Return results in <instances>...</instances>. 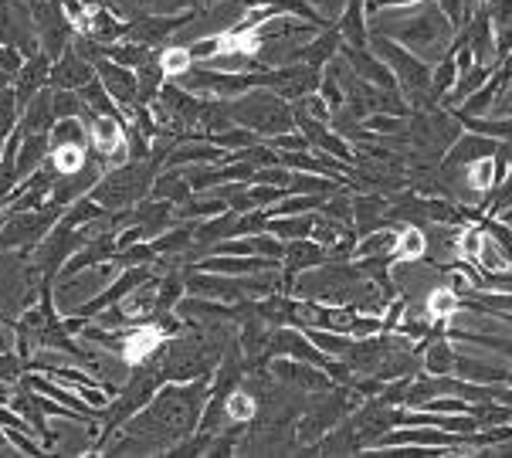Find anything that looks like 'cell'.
I'll list each match as a JSON object with an SVG mask.
<instances>
[{
  "instance_id": "obj_5",
  "label": "cell",
  "mask_w": 512,
  "mask_h": 458,
  "mask_svg": "<svg viewBox=\"0 0 512 458\" xmlns=\"http://www.w3.org/2000/svg\"><path fill=\"white\" fill-rule=\"evenodd\" d=\"M62 214H65V207H55L48 201L41 207H34V211L0 214V252H14V248L31 252V248L55 228Z\"/></svg>"
},
{
  "instance_id": "obj_25",
  "label": "cell",
  "mask_w": 512,
  "mask_h": 458,
  "mask_svg": "<svg viewBox=\"0 0 512 458\" xmlns=\"http://www.w3.org/2000/svg\"><path fill=\"white\" fill-rule=\"evenodd\" d=\"M55 126V109H51V85L41 89L28 106L21 109V119H17V129L21 133H51Z\"/></svg>"
},
{
  "instance_id": "obj_45",
  "label": "cell",
  "mask_w": 512,
  "mask_h": 458,
  "mask_svg": "<svg viewBox=\"0 0 512 458\" xmlns=\"http://www.w3.org/2000/svg\"><path fill=\"white\" fill-rule=\"evenodd\" d=\"M248 238H251V252H255V255L282 262V255H285V241L282 238H275L272 231H258V235H248Z\"/></svg>"
},
{
  "instance_id": "obj_21",
  "label": "cell",
  "mask_w": 512,
  "mask_h": 458,
  "mask_svg": "<svg viewBox=\"0 0 512 458\" xmlns=\"http://www.w3.org/2000/svg\"><path fill=\"white\" fill-rule=\"evenodd\" d=\"M126 28L129 24L119 17L112 7H92L89 11V24H85V38H92V41H99V45H116V41H123L126 38Z\"/></svg>"
},
{
  "instance_id": "obj_30",
  "label": "cell",
  "mask_w": 512,
  "mask_h": 458,
  "mask_svg": "<svg viewBox=\"0 0 512 458\" xmlns=\"http://www.w3.org/2000/svg\"><path fill=\"white\" fill-rule=\"evenodd\" d=\"M312 224H316V214L302 211V214H282V218H268V228L275 238L282 241H295V238H309L312 235Z\"/></svg>"
},
{
  "instance_id": "obj_51",
  "label": "cell",
  "mask_w": 512,
  "mask_h": 458,
  "mask_svg": "<svg viewBox=\"0 0 512 458\" xmlns=\"http://www.w3.org/2000/svg\"><path fill=\"white\" fill-rule=\"evenodd\" d=\"M499 221H502V224H509V228H512V207H509V211H502V214H499Z\"/></svg>"
},
{
  "instance_id": "obj_7",
  "label": "cell",
  "mask_w": 512,
  "mask_h": 458,
  "mask_svg": "<svg viewBox=\"0 0 512 458\" xmlns=\"http://www.w3.org/2000/svg\"><path fill=\"white\" fill-rule=\"evenodd\" d=\"M150 279H153V265H129V269H119L116 282H112L106 292H99V296H92L89 302H82V306H75L68 316H62L65 330L68 333H78L85 323H92L95 316L106 313V309L116 306V302H123L129 292L140 289V285L150 282Z\"/></svg>"
},
{
  "instance_id": "obj_13",
  "label": "cell",
  "mask_w": 512,
  "mask_h": 458,
  "mask_svg": "<svg viewBox=\"0 0 512 458\" xmlns=\"http://www.w3.org/2000/svg\"><path fill=\"white\" fill-rule=\"evenodd\" d=\"M340 48H343V34H340V24H336V17H333L326 28H319V34L309 41V45L292 48L285 62H302L309 68H326L329 62H336V58H340Z\"/></svg>"
},
{
  "instance_id": "obj_15",
  "label": "cell",
  "mask_w": 512,
  "mask_h": 458,
  "mask_svg": "<svg viewBox=\"0 0 512 458\" xmlns=\"http://www.w3.org/2000/svg\"><path fill=\"white\" fill-rule=\"evenodd\" d=\"M329 262V252L326 245L312 238H295V241H285V255H282V292L289 289V282L295 279L299 272H309L316 265Z\"/></svg>"
},
{
  "instance_id": "obj_11",
  "label": "cell",
  "mask_w": 512,
  "mask_h": 458,
  "mask_svg": "<svg viewBox=\"0 0 512 458\" xmlns=\"http://www.w3.org/2000/svg\"><path fill=\"white\" fill-rule=\"evenodd\" d=\"M89 123V146L106 167H119L129 160V143H126V119H112V116H85Z\"/></svg>"
},
{
  "instance_id": "obj_10",
  "label": "cell",
  "mask_w": 512,
  "mask_h": 458,
  "mask_svg": "<svg viewBox=\"0 0 512 458\" xmlns=\"http://www.w3.org/2000/svg\"><path fill=\"white\" fill-rule=\"evenodd\" d=\"M207 11H180V14H146L140 21H129L126 28V41H136V45L146 48H163L170 45V38L177 31H184L187 24L201 21Z\"/></svg>"
},
{
  "instance_id": "obj_29",
  "label": "cell",
  "mask_w": 512,
  "mask_h": 458,
  "mask_svg": "<svg viewBox=\"0 0 512 458\" xmlns=\"http://www.w3.org/2000/svg\"><path fill=\"white\" fill-rule=\"evenodd\" d=\"M258 418V397L245 384L224 397V425H251Z\"/></svg>"
},
{
  "instance_id": "obj_20",
  "label": "cell",
  "mask_w": 512,
  "mask_h": 458,
  "mask_svg": "<svg viewBox=\"0 0 512 458\" xmlns=\"http://www.w3.org/2000/svg\"><path fill=\"white\" fill-rule=\"evenodd\" d=\"M353 201V231H357V238H367L370 231L377 228H387V197L384 194H357L350 197Z\"/></svg>"
},
{
  "instance_id": "obj_12",
  "label": "cell",
  "mask_w": 512,
  "mask_h": 458,
  "mask_svg": "<svg viewBox=\"0 0 512 458\" xmlns=\"http://www.w3.org/2000/svg\"><path fill=\"white\" fill-rule=\"evenodd\" d=\"M268 370H272L275 380H282L285 387H292V391H299V394H319V391H329V387H336L323 367L302 364V360H292V357L268 360Z\"/></svg>"
},
{
  "instance_id": "obj_26",
  "label": "cell",
  "mask_w": 512,
  "mask_h": 458,
  "mask_svg": "<svg viewBox=\"0 0 512 458\" xmlns=\"http://www.w3.org/2000/svg\"><path fill=\"white\" fill-rule=\"evenodd\" d=\"M190 180H187V170L184 167H163L160 174L153 180V190L150 197H160V201H170L173 207H180L184 201H190Z\"/></svg>"
},
{
  "instance_id": "obj_50",
  "label": "cell",
  "mask_w": 512,
  "mask_h": 458,
  "mask_svg": "<svg viewBox=\"0 0 512 458\" xmlns=\"http://www.w3.org/2000/svg\"><path fill=\"white\" fill-rule=\"evenodd\" d=\"M7 85H11V75H7L4 68H0V89H7Z\"/></svg>"
},
{
  "instance_id": "obj_42",
  "label": "cell",
  "mask_w": 512,
  "mask_h": 458,
  "mask_svg": "<svg viewBox=\"0 0 512 458\" xmlns=\"http://www.w3.org/2000/svg\"><path fill=\"white\" fill-rule=\"evenodd\" d=\"M435 4L441 7V14L448 17V24L455 31H462L475 17V11H479V0H435Z\"/></svg>"
},
{
  "instance_id": "obj_19",
  "label": "cell",
  "mask_w": 512,
  "mask_h": 458,
  "mask_svg": "<svg viewBox=\"0 0 512 458\" xmlns=\"http://www.w3.org/2000/svg\"><path fill=\"white\" fill-rule=\"evenodd\" d=\"M499 140L492 136H482V133H458V140L448 146L445 157H441V170H455V167H465L468 160H479V157H496L499 153Z\"/></svg>"
},
{
  "instance_id": "obj_31",
  "label": "cell",
  "mask_w": 512,
  "mask_h": 458,
  "mask_svg": "<svg viewBox=\"0 0 512 458\" xmlns=\"http://www.w3.org/2000/svg\"><path fill=\"white\" fill-rule=\"evenodd\" d=\"M492 68H496V65H479V62H475L472 68H468V72L458 75V79H455V89H451V92L445 95V102H441V106H445V109H448V106H458V102L468 99V95H472L475 89H482V85L489 82Z\"/></svg>"
},
{
  "instance_id": "obj_27",
  "label": "cell",
  "mask_w": 512,
  "mask_h": 458,
  "mask_svg": "<svg viewBox=\"0 0 512 458\" xmlns=\"http://www.w3.org/2000/svg\"><path fill=\"white\" fill-rule=\"evenodd\" d=\"M194 224H173V228H167L163 235L153 238V248L160 258H173V262H180V258L190 255V248H194Z\"/></svg>"
},
{
  "instance_id": "obj_8",
  "label": "cell",
  "mask_w": 512,
  "mask_h": 458,
  "mask_svg": "<svg viewBox=\"0 0 512 458\" xmlns=\"http://www.w3.org/2000/svg\"><path fill=\"white\" fill-rule=\"evenodd\" d=\"M28 4H31V24L34 34H38V45L55 62L65 48H72L75 38L72 21H68L62 0H28Z\"/></svg>"
},
{
  "instance_id": "obj_2",
  "label": "cell",
  "mask_w": 512,
  "mask_h": 458,
  "mask_svg": "<svg viewBox=\"0 0 512 458\" xmlns=\"http://www.w3.org/2000/svg\"><path fill=\"white\" fill-rule=\"evenodd\" d=\"M170 146H177L173 140L160 143L153 140V157L150 160H126L119 167H109L106 174L99 177V184L89 190L92 201H99L106 211H126V207L140 204L143 197H150L153 180L163 170V157L170 153Z\"/></svg>"
},
{
  "instance_id": "obj_35",
  "label": "cell",
  "mask_w": 512,
  "mask_h": 458,
  "mask_svg": "<svg viewBox=\"0 0 512 458\" xmlns=\"http://www.w3.org/2000/svg\"><path fill=\"white\" fill-rule=\"evenodd\" d=\"M156 48H146V45H136V41H116V45H106V58H112V62H119V65H126V68H140L146 58L153 55Z\"/></svg>"
},
{
  "instance_id": "obj_39",
  "label": "cell",
  "mask_w": 512,
  "mask_h": 458,
  "mask_svg": "<svg viewBox=\"0 0 512 458\" xmlns=\"http://www.w3.org/2000/svg\"><path fill=\"white\" fill-rule=\"evenodd\" d=\"M51 109H55V119H68V116H89V106L82 102L78 92H68V89H51Z\"/></svg>"
},
{
  "instance_id": "obj_18",
  "label": "cell",
  "mask_w": 512,
  "mask_h": 458,
  "mask_svg": "<svg viewBox=\"0 0 512 458\" xmlns=\"http://www.w3.org/2000/svg\"><path fill=\"white\" fill-rule=\"evenodd\" d=\"M95 79V65L85 62L82 55H78L75 48H65L62 55L51 62V79L48 85L51 89H68V92H78L85 82Z\"/></svg>"
},
{
  "instance_id": "obj_47",
  "label": "cell",
  "mask_w": 512,
  "mask_h": 458,
  "mask_svg": "<svg viewBox=\"0 0 512 458\" xmlns=\"http://www.w3.org/2000/svg\"><path fill=\"white\" fill-rule=\"evenodd\" d=\"M21 65H24L21 48H17V45H0V68L11 75V82H14V75L21 72Z\"/></svg>"
},
{
  "instance_id": "obj_16",
  "label": "cell",
  "mask_w": 512,
  "mask_h": 458,
  "mask_svg": "<svg viewBox=\"0 0 512 458\" xmlns=\"http://www.w3.org/2000/svg\"><path fill=\"white\" fill-rule=\"evenodd\" d=\"M11 408L21 414L24 421H28V428H31V435L38 438L41 445L45 448H51L58 442L55 438V431L48 428V414L41 411V404H38V394L31 391L28 384H24V380H17L14 384V394H11Z\"/></svg>"
},
{
  "instance_id": "obj_6",
  "label": "cell",
  "mask_w": 512,
  "mask_h": 458,
  "mask_svg": "<svg viewBox=\"0 0 512 458\" xmlns=\"http://www.w3.org/2000/svg\"><path fill=\"white\" fill-rule=\"evenodd\" d=\"M384 34L394 41H401V45L411 51L414 48H441V55H445V48L451 45V38H455V28L448 24V17L441 14V7L435 0H424V11H418L407 24H397V28H390Z\"/></svg>"
},
{
  "instance_id": "obj_14",
  "label": "cell",
  "mask_w": 512,
  "mask_h": 458,
  "mask_svg": "<svg viewBox=\"0 0 512 458\" xmlns=\"http://www.w3.org/2000/svg\"><path fill=\"white\" fill-rule=\"evenodd\" d=\"M95 75H99V82L106 85L112 102H116L123 112L140 102V89H136V72H133V68L112 62V58H99V62H95Z\"/></svg>"
},
{
  "instance_id": "obj_4",
  "label": "cell",
  "mask_w": 512,
  "mask_h": 458,
  "mask_svg": "<svg viewBox=\"0 0 512 458\" xmlns=\"http://www.w3.org/2000/svg\"><path fill=\"white\" fill-rule=\"evenodd\" d=\"M224 112L234 126H245L258 140H272L279 133L295 129V112L292 102H285L282 95H275L272 89H251L238 99H224Z\"/></svg>"
},
{
  "instance_id": "obj_43",
  "label": "cell",
  "mask_w": 512,
  "mask_h": 458,
  "mask_svg": "<svg viewBox=\"0 0 512 458\" xmlns=\"http://www.w3.org/2000/svg\"><path fill=\"white\" fill-rule=\"evenodd\" d=\"M17 119H21V109H17V95H14V85L0 89V140L14 133Z\"/></svg>"
},
{
  "instance_id": "obj_23",
  "label": "cell",
  "mask_w": 512,
  "mask_h": 458,
  "mask_svg": "<svg viewBox=\"0 0 512 458\" xmlns=\"http://www.w3.org/2000/svg\"><path fill=\"white\" fill-rule=\"evenodd\" d=\"M48 150H51L48 133H24V136H21V146H17L14 177H17V180H24V177H31L38 167H45Z\"/></svg>"
},
{
  "instance_id": "obj_52",
  "label": "cell",
  "mask_w": 512,
  "mask_h": 458,
  "mask_svg": "<svg viewBox=\"0 0 512 458\" xmlns=\"http://www.w3.org/2000/svg\"><path fill=\"white\" fill-rule=\"evenodd\" d=\"M0 153H4V140H0Z\"/></svg>"
},
{
  "instance_id": "obj_3",
  "label": "cell",
  "mask_w": 512,
  "mask_h": 458,
  "mask_svg": "<svg viewBox=\"0 0 512 458\" xmlns=\"http://www.w3.org/2000/svg\"><path fill=\"white\" fill-rule=\"evenodd\" d=\"M367 48L373 55H380L387 62V68L394 72L397 89H401L404 102L411 106V112H424V109H438L435 99H431V65L424 58L414 55L411 48H404L401 41L387 38L384 31L370 28V41Z\"/></svg>"
},
{
  "instance_id": "obj_33",
  "label": "cell",
  "mask_w": 512,
  "mask_h": 458,
  "mask_svg": "<svg viewBox=\"0 0 512 458\" xmlns=\"http://www.w3.org/2000/svg\"><path fill=\"white\" fill-rule=\"evenodd\" d=\"M78 95H82V102L89 106L95 116H112V119H126L123 109L112 102V95L106 92V85L99 82V75H95L92 82H85L82 89H78Z\"/></svg>"
},
{
  "instance_id": "obj_48",
  "label": "cell",
  "mask_w": 512,
  "mask_h": 458,
  "mask_svg": "<svg viewBox=\"0 0 512 458\" xmlns=\"http://www.w3.org/2000/svg\"><path fill=\"white\" fill-rule=\"evenodd\" d=\"M411 4H424V0H363L367 14H377V11H397V7H411Z\"/></svg>"
},
{
  "instance_id": "obj_34",
  "label": "cell",
  "mask_w": 512,
  "mask_h": 458,
  "mask_svg": "<svg viewBox=\"0 0 512 458\" xmlns=\"http://www.w3.org/2000/svg\"><path fill=\"white\" fill-rule=\"evenodd\" d=\"M492 177H496V157H479V160L465 163V184L472 187L482 201L489 197V190H492Z\"/></svg>"
},
{
  "instance_id": "obj_44",
  "label": "cell",
  "mask_w": 512,
  "mask_h": 458,
  "mask_svg": "<svg viewBox=\"0 0 512 458\" xmlns=\"http://www.w3.org/2000/svg\"><path fill=\"white\" fill-rule=\"evenodd\" d=\"M24 374H28V360H24L14 347L0 350V380H4V384H17Z\"/></svg>"
},
{
  "instance_id": "obj_49",
  "label": "cell",
  "mask_w": 512,
  "mask_h": 458,
  "mask_svg": "<svg viewBox=\"0 0 512 458\" xmlns=\"http://www.w3.org/2000/svg\"><path fill=\"white\" fill-rule=\"evenodd\" d=\"M11 394H14V384H4V380H0V408L11 404Z\"/></svg>"
},
{
  "instance_id": "obj_17",
  "label": "cell",
  "mask_w": 512,
  "mask_h": 458,
  "mask_svg": "<svg viewBox=\"0 0 512 458\" xmlns=\"http://www.w3.org/2000/svg\"><path fill=\"white\" fill-rule=\"evenodd\" d=\"M48 79H51V58L45 51H34V55L24 58L21 72L14 75V95H17V109H24L28 102L38 95L41 89H48Z\"/></svg>"
},
{
  "instance_id": "obj_28",
  "label": "cell",
  "mask_w": 512,
  "mask_h": 458,
  "mask_svg": "<svg viewBox=\"0 0 512 458\" xmlns=\"http://www.w3.org/2000/svg\"><path fill=\"white\" fill-rule=\"evenodd\" d=\"M458 313H462V296H458L455 289L445 282V285H435V289L428 292V299H424V316L431 319V326L435 323H451Z\"/></svg>"
},
{
  "instance_id": "obj_24",
  "label": "cell",
  "mask_w": 512,
  "mask_h": 458,
  "mask_svg": "<svg viewBox=\"0 0 512 458\" xmlns=\"http://www.w3.org/2000/svg\"><path fill=\"white\" fill-rule=\"evenodd\" d=\"M428 255V238H424L421 224H401L394 235V245H390V258L394 265H411V262H421Z\"/></svg>"
},
{
  "instance_id": "obj_46",
  "label": "cell",
  "mask_w": 512,
  "mask_h": 458,
  "mask_svg": "<svg viewBox=\"0 0 512 458\" xmlns=\"http://www.w3.org/2000/svg\"><path fill=\"white\" fill-rule=\"evenodd\" d=\"M319 95L326 99V106H329V112H336L346 102V95H343V89H340V82L333 79V75H326L323 82H319Z\"/></svg>"
},
{
  "instance_id": "obj_41",
  "label": "cell",
  "mask_w": 512,
  "mask_h": 458,
  "mask_svg": "<svg viewBox=\"0 0 512 458\" xmlns=\"http://www.w3.org/2000/svg\"><path fill=\"white\" fill-rule=\"evenodd\" d=\"M360 126L367 129V133H373V136H401L404 126H407V119L394 116V112H370V116L363 119Z\"/></svg>"
},
{
  "instance_id": "obj_37",
  "label": "cell",
  "mask_w": 512,
  "mask_h": 458,
  "mask_svg": "<svg viewBox=\"0 0 512 458\" xmlns=\"http://www.w3.org/2000/svg\"><path fill=\"white\" fill-rule=\"evenodd\" d=\"M156 248L153 241H133V245L119 248L116 258H112V265H119V269H129V265H156Z\"/></svg>"
},
{
  "instance_id": "obj_38",
  "label": "cell",
  "mask_w": 512,
  "mask_h": 458,
  "mask_svg": "<svg viewBox=\"0 0 512 458\" xmlns=\"http://www.w3.org/2000/svg\"><path fill=\"white\" fill-rule=\"evenodd\" d=\"M207 143H214V146H221V150H245V146H255L258 143V136L251 133V129L245 126H228V129H221V133H211L207 136Z\"/></svg>"
},
{
  "instance_id": "obj_36",
  "label": "cell",
  "mask_w": 512,
  "mask_h": 458,
  "mask_svg": "<svg viewBox=\"0 0 512 458\" xmlns=\"http://www.w3.org/2000/svg\"><path fill=\"white\" fill-rule=\"evenodd\" d=\"M482 238H485L482 221H479V224H465V228H458V238H455L458 262L475 265V258H479V248H482Z\"/></svg>"
},
{
  "instance_id": "obj_22",
  "label": "cell",
  "mask_w": 512,
  "mask_h": 458,
  "mask_svg": "<svg viewBox=\"0 0 512 458\" xmlns=\"http://www.w3.org/2000/svg\"><path fill=\"white\" fill-rule=\"evenodd\" d=\"M336 24H340L343 45L367 48V41H370V17H367V7H363V0H346L343 11L336 14Z\"/></svg>"
},
{
  "instance_id": "obj_9",
  "label": "cell",
  "mask_w": 512,
  "mask_h": 458,
  "mask_svg": "<svg viewBox=\"0 0 512 458\" xmlns=\"http://www.w3.org/2000/svg\"><path fill=\"white\" fill-rule=\"evenodd\" d=\"M262 72V89H272L275 95H282L285 102H299L306 95L319 92V68H309L302 62H285V65H268V68H258Z\"/></svg>"
},
{
  "instance_id": "obj_40",
  "label": "cell",
  "mask_w": 512,
  "mask_h": 458,
  "mask_svg": "<svg viewBox=\"0 0 512 458\" xmlns=\"http://www.w3.org/2000/svg\"><path fill=\"white\" fill-rule=\"evenodd\" d=\"M160 65H163V72H167V79H177V75L190 72L194 58H190L187 45H163L160 48Z\"/></svg>"
},
{
  "instance_id": "obj_1",
  "label": "cell",
  "mask_w": 512,
  "mask_h": 458,
  "mask_svg": "<svg viewBox=\"0 0 512 458\" xmlns=\"http://www.w3.org/2000/svg\"><path fill=\"white\" fill-rule=\"evenodd\" d=\"M207 384H211V377L167 380L153 394V401L116 431L119 442L109 445V455H123V448L129 445L146 448V455H163L170 445H177L180 438L197 431V421H201L207 401Z\"/></svg>"
},
{
  "instance_id": "obj_32",
  "label": "cell",
  "mask_w": 512,
  "mask_h": 458,
  "mask_svg": "<svg viewBox=\"0 0 512 458\" xmlns=\"http://www.w3.org/2000/svg\"><path fill=\"white\" fill-rule=\"evenodd\" d=\"M455 79H458V65H455V51L445 48V55H441V62L431 68V99H435V106L445 102V95L455 89Z\"/></svg>"
}]
</instances>
